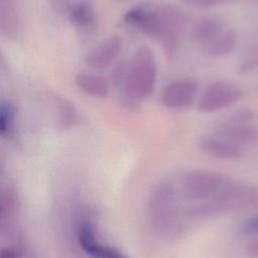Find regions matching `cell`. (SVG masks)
I'll use <instances>...</instances> for the list:
<instances>
[{
    "instance_id": "1",
    "label": "cell",
    "mask_w": 258,
    "mask_h": 258,
    "mask_svg": "<svg viewBox=\"0 0 258 258\" xmlns=\"http://www.w3.org/2000/svg\"><path fill=\"white\" fill-rule=\"evenodd\" d=\"M186 220H205L258 202V186L225 174L185 169L172 178Z\"/></svg>"
},
{
    "instance_id": "2",
    "label": "cell",
    "mask_w": 258,
    "mask_h": 258,
    "mask_svg": "<svg viewBox=\"0 0 258 258\" xmlns=\"http://www.w3.org/2000/svg\"><path fill=\"white\" fill-rule=\"evenodd\" d=\"M123 22L157 41L168 59L175 57L179 35L186 24V15L177 6L165 2H146L127 10Z\"/></svg>"
},
{
    "instance_id": "3",
    "label": "cell",
    "mask_w": 258,
    "mask_h": 258,
    "mask_svg": "<svg viewBox=\"0 0 258 258\" xmlns=\"http://www.w3.org/2000/svg\"><path fill=\"white\" fill-rule=\"evenodd\" d=\"M146 216L152 232L161 239L174 240L184 233L188 221L171 178L153 184L147 198Z\"/></svg>"
},
{
    "instance_id": "4",
    "label": "cell",
    "mask_w": 258,
    "mask_h": 258,
    "mask_svg": "<svg viewBox=\"0 0 258 258\" xmlns=\"http://www.w3.org/2000/svg\"><path fill=\"white\" fill-rule=\"evenodd\" d=\"M157 80V64L152 50L147 46L139 47L128 62V72L121 101L139 103L154 91Z\"/></svg>"
},
{
    "instance_id": "5",
    "label": "cell",
    "mask_w": 258,
    "mask_h": 258,
    "mask_svg": "<svg viewBox=\"0 0 258 258\" xmlns=\"http://www.w3.org/2000/svg\"><path fill=\"white\" fill-rule=\"evenodd\" d=\"M75 236L78 248L87 258H127L118 249L101 241L90 217L83 215L78 220Z\"/></svg>"
},
{
    "instance_id": "6",
    "label": "cell",
    "mask_w": 258,
    "mask_h": 258,
    "mask_svg": "<svg viewBox=\"0 0 258 258\" xmlns=\"http://www.w3.org/2000/svg\"><path fill=\"white\" fill-rule=\"evenodd\" d=\"M244 91L237 84L228 81H216L201 94L197 110L203 114L214 113L235 105L242 99Z\"/></svg>"
},
{
    "instance_id": "7",
    "label": "cell",
    "mask_w": 258,
    "mask_h": 258,
    "mask_svg": "<svg viewBox=\"0 0 258 258\" xmlns=\"http://www.w3.org/2000/svg\"><path fill=\"white\" fill-rule=\"evenodd\" d=\"M198 90V83L194 79H176L164 87L161 93V102L168 109L182 110L192 104Z\"/></svg>"
},
{
    "instance_id": "8",
    "label": "cell",
    "mask_w": 258,
    "mask_h": 258,
    "mask_svg": "<svg viewBox=\"0 0 258 258\" xmlns=\"http://www.w3.org/2000/svg\"><path fill=\"white\" fill-rule=\"evenodd\" d=\"M123 48V39L118 34H112L101 40L86 55L87 67L94 70H104L116 62Z\"/></svg>"
},
{
    "instance_id": "9",
    "label": "cell",
    "mask_w": 258,
    "mask_h": 258,
    "mask_svg": "<svg viewBox=\"0 0 258 258\" xmlns=\"http://www.w3.org/2000/svg\"><path fill=\"white\" fill-rule=\"evenodd\" d=\"M213 133L242 147L258 143V126L253 123L238 122L227 118L216 125Z\"/></svg>"
},
{
    "instance_id": "10",
    "label": "cell",
    "mask_w": 258,
    "mask_h": 258,
    "mask_svg": "<svg viewBox=\"0 0 258 258\" xmlns=\"http://www.w3.org/2000/svg\"><path fill=\"white\" fill-rule=\"evenodd\" d=\"M198 143L204 153L217 159L236 160L244 155V147L215 133L201 136Z\"/></svg>"
},
{
    "instance_id": "11",
    "label": "cell",
    "mask_w": 258,
    "mask_h": 258,
    "mask_svg": "<svg viewBox=\"0 0 258 258\" xmlns=\"http://www.w3.org/2000/svg\"><path fill=\"white\" fill-rule=\"evenodd\" d=\"M67 17L82 32H90L97 25V13L93 0H76Z\"/></svg>"
},
{
    "instance_id": "12",
    "label": "cell",
    "mask_w": 258,
    "mask_h": 258,
    "mask_svg": "<svg viewBox=\"0 0 258 258\" xmlns=\"http://www.w3.org/2000/svg\"><path fill=\"white\" fill-rule=\"evenodd\" d=\"M75 83L79 90L98 99L107 97L110 91V82L105 77L89 72L77 74Z\"/></svg>"
},
{
    "instance_id": "13",
    "label": "cell",
    "mask_w": 258,
    "mask_h": 258,
    "mask_svg": "<svg viewBox=\"0 0 258 258\" xmlns=\"http://www.w3.org/2000/svg\"><path fill=\"white\" fill-rule=\"evenodd\" d=\"M239 39L235 28H224L215 38L204 46L205 52L211 57H223L231 53L237 46Z\"/></svg>"
},
{
    "instance_id": "14",
    "label": "cell",
    "mask_w": 258,
    "mask_h": 258,
    "mask_svg": "<svg viewBox=\"0 0 258 258\" xmlns=\"http://www.w3.org/2000/svg\"><path fill=\"white\" fill-rule=\"evenodd\" d=\"M52 103L55 110L56 125L61 130H69L75 127L80 120L76 106L67 98L60 95H52Z\"/></svg>"
},
{
    "instance_id": "15",
    "label": "cell",
    "mask_w": 258,
    "mask_h": 258,
    "mask_svg": "<svg viewBox=\"0 0 258 258\" xmlns=\"http://www.w3.org/2000/svg\"><path fill=\"white\" fill-rule=\"evenodd\" d=\"M225 28L221 19L214 16H206L196 22L191 29V38L195 42L208 44Z\"/></svg>"
},
{
    "instance_id": "16",
    "label": "cell",
    "mask_w": 258,
    "mask_h": 258,
    "mask_svg": "<svg viewBox=\"0 0 258 258\" xmlns=\"http://www.w3.org/2000/svg\"><path fill=\"white\" fill-rule=\"evenodd\" d=\"M0 27L4 36L14 38L19 30V14L13 0H0Z\"/></svg>"
},
{
    "instance_id": "17",
    "label": "cell",
    "mask_w": 258,
    "mask_h": 258,
    "mask_svg": "<svg viewBox=\"0 0 258 258\" xmlns=\"http://www.w3.org/2000/svg\"><path fill=\"white\" fill-rule=\"evenodd\" d=\"M17 110L11 101H3L0 105V134L6 140H11L15 134Z\"/></svg>"
},
{
    "instance_id": "18",
    "label": "cell",
    "mask_w": 258,
    "mask_h": 258,
    "mask_svg": "<svg viewBox=\"0 0 258 258\" xmlns=\"http://www.w3.org/2000/svg\"><path fill=\"white\" fill-rule=\"evenodd\" d=\"M258 68V46L251 47L241 57L237 70L241 75L248 74Z\"/></svg>"
},
{
    "instance_id": "19",
    "label": "cell",
    "mask_w": 258,
    "mask_h": 258,
    "mask_svg": "<svg viewBox=\"0 0 258 258\" xmlns=\"http://www.w3.org/2000/svg\"><path fill=\"white\" fill-rule=\"evenodd\" d=\"M128 72V61L126 60H120L117 63H115L112 72H111V84L122 90L126 81Z\"/></svg>"
},
{
    "instance_id": "20",
    "label": "cell",
    "mask_w": 258,
    "mask_h": 258,
    "mask_svg": "<svg viewBox=\"0 0 258 258\" xmlns=\"http://www.w3.org/2000/svg\"><path fill=\"white\" fill-rule=\"evenodd\" d=\"M240 232L242 235H246V236L257 235L258 234V214L250 216L247 219H245L240 226Z\"/></svg>"
},
{
    "instance_id": "21",
    "label": "cell",
    "mask_w": 258,
    "mask_h": 258,
    "mask_svg": "<svg viewBox=\"0 0 258 258\" xmlns=\"http://www.w3.org/2000/svg\"><path fill=\"white\" fill-rule=\"evenodd\" d=\"M184 4L197 8H211L236 0H181Z\"/></svg>"
},
{
    "instance_id": "22",
    "label": "cell",
    "mask_w": 258,
    "mask_h": 258,
    "mask_svg": "<svg viewBox=\"0 0 258 258\" xmlns=\"http://www.w3.org/2000/svg\"><path fill=\"white\" fill-rule=\"evenodd\" d=\"M75 1L76 0H50V5L56 13L67 16Z\"/></svg>"
},
{
    "instance_id": "23",
    "label": "cell",
    "mask_w": 258,
    "mask_h": 258,
    "mask_svg": "<svg viewBox=\"0 0 258 258\" xmlns=\"http://www.w3.org/2000/svg\"><path fill=\"white\" fill-rule=\"evenodd\" d=\"M246 254L252 258H258V239L249 242L245 247Z\"/></svg>"
}]
</instances>
